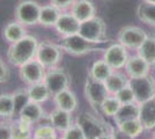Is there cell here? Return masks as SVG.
Returning <instances> with one entry per match:
<instances>
[{
  "label": "cell",
  "mask_w": 155,
  "mask_h": 139,
  "mask_svg": "<svg viewBox=\"0 0 155 139\" xmlns=\"http://www.w3.org/2000/svg\"><path fill=\"white\" fill-rule=\"evenodd\" d=\"M39 41L36 36L28 34L22 40L9 44L6 52V60L12 66L19 68L29 60L36 58Z\"/></svg>",
  "instance_id": "1"
},
{
  "label": "cell",
  "mask_w": 155,
  "mask_h": 139,
  "mask_svg": "<svg viewBox=\"0 0 155 139\" xmlns=\"http://www.w3.org/2000/svg\"><path fill=\"white\" fill-rule=\"evenodd\" d=\"M59 45L61 46L63 51L74 57H81L88 53L96 52V51H104L105 49L101 48V44L93 43L91 41L84 38L81 35L75 34L66 37H60Z\"/></svg>",
  "instance_id": "2"
},
{
  "label": "cell",
  "mask_w": 155,
  "mask_h": 139,
  "mask_svg": "<svg viewBox=\"0 0 155 139\" xmlns=\"http://www.w3.org/2000/svg\"><path fill=\"white\" fill-rule=\"evenodd\" d=\"M63 49L59 43H54L49 40L39 41L36 59L45 67L46 70L60 65L63 59Z\"/></svg>",
  "instance_id": "3"
},
{
  "label": "cell",
  "mask_w": 155,
  "mask_h": 139,
  "mask_svg": "<svg viewBox=\"0 0 155 139\" xmlns=\"http://www.w3.org/2000/svg\"><path fill=\"white\" fill-rule=\"evenodd\" d=\"M78 34L86 40L96 44H103L110 42L107 37V26L104 21L98 16H94L89 20L81 22Z\"/></svg>",
  "instance_id": "4"
},
{
  "label": "cell",
  "mask_w": 155,
  "mask_h": 139,
  "mask_svg": "<svg viewBox=\"0 0 155 139\" xmlns=\"http://www.w3.org/2000/svg\"><path fill=\"white\" fill-rule=\"evenodd\" d=\"M41 7L35 0H21L14 9V19L26 27H34L39 25Z\"/></svg>",
  "instance_id": "5"
},
{
  "label": "cell",
  "mask_w": 155,
  "mask_h": 139,
  "mask_svg": "<svg viewBox=\"0 0 155 139\" xmlns=\"http://www.w3.org/2000/svg\"><path fill=\"white\" fill-rule=\"evenodd\" d=\"M75 122L81 126L87 139L100 138L104 133L109 132L111 127L108 124H105L101 118H98L96 115H93L91 113L80 114Z\"/></svg>",
  "instance_id": "6"
},
{
  "label": "cell",
  "mask_w": 155,
  "mask_h": 139,
  "mask_svg": "<svg viewBox=\"0 0 155 139\" xmlns=\"http://www.w3.org/2000/svg\"><path fill=\"white\" fill-rule=\"evenodd\" d=\"M130 86L134 93L136 102L141 104L155 96V79L152 75L130 78Z\"/></svg>",
  "instance_id": "7"
},
{
  "label": "cell",
  "mask_w": 155,
  "mask_h": 139,
  "mask_svg": "<svg viewBox=\"0 0 155 139\" xmlns=\"http://www.w3.org/2000/svg\"><path fill=\"white\" fill-rule=\"evenodd\" d=\"M43 82L49 88L52 96L70 88L71 86V79H70L68 73L65 71V68L60 66L46 70Z\"/></svg>",
  "instance_id": "8"
},
{
  "label": "cell",
  "mask_w": 155,
  "mask_h": 139,
  "mask_svg": "<svg viewBox=\"0 0 155 139\" xmlns=\"http://www.w3.org/2000/svg\"><path fill=\"white\" fill-rule=\"evenodd\" d=\"M18 73H19L20 80L26 86H30L34 84H38V82L44 81L46 68L35 58V59L29 60L28 63L23 64L22 66H20L18 68Z\"/></svg>",
  "instance_id": "9"
},
{
  "label": "cell",
  "mask_w": 155,
  "mask_h": 139,
  "mask_svg": "<svg viewBox=\"0 0 155 139\" xmlns=\"http://www.w3.org/2000/svg\"><path fill=\"white\" fill-rule=\"evenodd\" d=\"M84 94L87 102L91 104L95 110H100L104 99L109 95L105 88V85L102 81H97L91 78H87L84 85Z\"/></svg>",
  "instance_id": "10"
},
{
  "label": "cell",
  "mask_w": 155,
  "mask_h": 139,
  "mask_svg": "<svg viewBox=\"0 0 155 139\" xmlns=\"http://www.w3.org/2000/svg\"><path fill=\"white\" fill-rule=\"evenodd\" d=\"M147 38L146 31L140 27L126 26L123 27L117 36L118 43H120L126 49H139Z\"/></svg>",
  "instance_id": "11"
},
{
  "label": "cell",
  "mask_w": 155,
  "mask_h": 139,
  "mask_svg": "<svg viewBox=\"0 0 155 139\" xmlns=\"http://www.w3.org/2000/svg\"><path fill=\"white\" fill-rule=\"evenodd\" d=\"M103 59L109 64L114 71L120 70L125 67L129 59L127 49L120 43L110 44L103 51Z\"/></svg>",
  "instance_id": "12"
},
{
  "label": "cell",
  "mask_w": 155,
  "mask_h": 139,
  "mask_svg": "<svg viewBox=\"0 0 155 139\" xmlns=\"http://www.w3.org/2000/svg\"><path fill=\"white\" fill-rule=\"evenodd\" d=\"M80 25L81 22L70 11H65L60 14L58 21L54 26V29L60 37H66V36H71L79 33Z\"/></svg>",
  "instance_id": "13"
},
{
  "label": "cell",
  "mask_w": 155,
  "mask_h": 139,
  "mask_svg": "<svg viewBox=\"0 0 155 139\" xmlns=\"http://www.w3.org/2000/svg\"><path fill=\"white\" fill-rule=\"evenodd\" d=\"M48 121L60 134L66 131L75 122L73 119V113L66 111L59 108H53L50 113H48Z\"/></svg>",
  "instance_id": "14"
},
{
  "label": "cell",
  "mask_w": 155,
  "mask_h": 139,
  "mask_svg": "<svg viewBox=\"0 0 155 139\" xmlns=\"http://www.w3.org/2000/svg\"><path fill=\"white\" fill-rule=\"evenodd\" d=\"M46 116H48V113L45 111L43 104L41 103H36V102H29L25 108L20 113V115L18 117L25 119L27 122L31 123L32 125H37L41 122L45 121Z\"/></svg>",
  "instance_id": "15"
},
{
  "label": "cell",
  "mask_w": 155,
  "mask_h": 139,
  "mask_svg": "<svg viewBox=\"0 0 155 139\" xmlns=\"http://www.w3.org/2000/svg\"><path fill=\"white\" fill-rule=\"evenodd\" d=\"M52 102H53L56 108L63 109V110L70 111V113H74L78 109V106H79L77 95L71 88H67L63 92L53 95L52 96Z\"/></svg>",
  "instance_id": "16"
},
{
  "label": "cell",
  "mask_w": 155,
  "mask_h": 139,
  "mask_svg": "<svg viewBox=\"0 0 155 139\" xmlns=\"http://www.w3.org/2000/svg\"><path fill=\"white\" fill-rule=\"evenodd\" d=\"M28 35V29L18 20H12L7 22L2 29V37L8 44H13L18 41L22 40Z\"/></svg>",
  "instance_id": "17"
},
{
  "label": "cell",
  "mask_w": 155,
  "mask_h": 139,
  "mask_svg": "<svg viewBox=\"0 0 155 139\" xmlns=\"http://www.w3.org/2000/svg\"><path fill=\"white\" fill-rule=\"evenodd\" d=\"M70 12L80 22H84L96 16V7L91 0H75Z\"/></svg>",
  "instance_id": "18"
},
{
  "label": "cell",
  "mask_w": 155,
  "mask_h": 139,
  "mask_svg": "<svg viewBox=\"0 0 155 139\" xmlns=\"http://www.w3.org/2000/svg\"><path fill=\"white\" fill-rule=\"evenodd\" d=\"M149 68H150V65L139 55L129 57L127 63L125 65V70L130 78H139V77L148 75Z\"/></svg>",
  "instance_id": "19"
},
{
  "label": "cell",
  "mask_w": 155,
  "mask_h": 139,
  "mask_svg": "<svg viewBox=\"0 0 155 139\" xmlns=\"http://www.w3.org/2000/svg\"><path fill=\"white\" fill-rule=\"evenodd\" d=\"M139 119L145 130L155 129V96L140 104Z\"/></svg>",
  "instance_id": "20"
},
{
  "label": "cell",
  "mask_w": 155,
  "mask_h": 139,
  "mask_svg": "<svg viewBox=\"0 0 155 139\" xmlns=\"http://www.w3.org/2000/svg\"><path fill=\"white\" fill-rule=\"evenodd\" d=\"M60 14H61V11L58 7L52 5L51 2L42 5L41 13H39V25L46 28H54Z\"/></svg>",
  "instance_id": "21"
},
{
  "label": "cell",
  "mask_w": 155,
  "mask_h": 139,
  "mask_svg": "<svg viewBox=\"0 0 155 139\" xmlns=\"http://www.w3.org/2000/svg\"><path fill=\"white\" fill-rule=\"evenodd\" d=\"M12 139H32L34 125L25 119L15 117L11 121Z\"/></svg>",
  "instance_id": "22"
},
{
  "label": "cell",
  "mask_w": 155,
  "mask_h": 139,
  "mask_svg": "<svg viewBox=\"0 0 155 139\" xmlns=\"http://www.w3.org/2000/svg\"><path fill=\"white\" fill-rule=\"evenodd\" d=\"M27 92L29 95V99L31 102H36V103H41L44 104L46 102H49L52 100V94L50 93L49 88L42 81L38 84H34L30 86H27Z\"/></svg>",
  "instance_id": "23"
},
{
  "label": "cell",
  "mask_w": 155,
  "mask_h": 139,
  "mask_svg": "<svg viewBox=\"0 0 155 139\" xmlns=\"http://www.w3.org/2000/svg\"><path fill=\"white\" fill-rule=\"evenodd\" d=\"M112 72H114V70L111 68V66L102 58V59H98L91 64V68L88 70V77L94 80H97V81L104 82Z\"/></svg>",
  "instance_id": "24"
},
{
  "label": "cell",
  "mask_w": 155,
  "mask_h": 139,
  "mask_svg": "<svg viewBox=\"0 0 155 139\" xmlns=\"http://www.w3.org/2000/svg\"><path fill=\"white\" fill-rule=\"evenodd\" d=\"M139 111H140V104L133 102L127 104H122L117 114L112 117L116 124H119L122 122L129 121V119L139 118Z\"/></svg>",
  "instance_id": "25"
},
{
  "label": "cell",
  "mask_w": 155,
  "mask_h": 139,
  "mask_svg": "<svg viewBox=\"0 0 155 139\" xmlns=\"http://www.w3.org/2000/svg\"><path fill=\"white\" fill-rule=\"evenodd\" d=\"M60 133L50 124V122L46 119L41 122L39 124L34 126L32 131V139H57Z\"/></svg>",
  "instance_id": "26"
},
{
  "label": "cell",
  "mask_w": 155,
  "mask_h": 139,
  "mask_svg": "<svg viewBox=\"0 0 155 139\" xmlns=\"http://www.w3.org/2000/svg\"><path fill=\"white\" fill-rule=\"evenodd\" d=\"M129 81L130 79H127V77L125 74L114 71L109 75V78L104 81V85H105V88L109 94L115 95L117 92H119L122 88L126 86L129 84Z\"/></svg>",
  "instance_id": "27"
},
{
  "label": "cell",
  "mask_w": 155,
  "mask_h": 139,
  "mask_svg": "<svg viewBox=\"0 0 155 139\" xmlns=\"http://www.w3.org/2000/svg\"><path fill=\"white\" fill-rule=\"evenodd\" d=\"M13 118H15L13 94L1 93L0 94V119L12 121Z\"/></svg>",
  "instance_id": "28"
},
{
  "label": "cell",
  "mask_w": 155,
  "mask_h": 139,
  "mask_svg": "<svg viewBox=\"0 0 155 139\" xmlns=\"http://www.w3.org/2000/svg\"><path fill=\"white\" fill-rule=\"evenodd\" d=\"M137 16L141 22L155 28V4L143 0L137 8Z\"/></svg>",
  "instance_id": "29"
},
{
  "label": "cell",
  "mask_w": 155,
  "mask_h": 139,
  "mask_svg": "<svg viewBox=\"0 0 155 139\" xmlns=\"http://www.w3.org/2000/svg\"><path fill=\"white\" fill-rule=\"evenodd\" d=\"M138 55L143 58L150 66L155 65V36H147V38L138 49Z\"/></svg>",
  "instance_id": "30"
},
{
  "label": "cell",
  "mask_w": 155,
  "mask_h": 139,
  "mask_svg": "<svg viewBox=\"0 0 155 139\" xmlns=\"http://www.w3.org/2000/svg\"><path fill=\"white\" fill-rule=\"evenodd\" d=\"M116 126L118 129H120L122 131H124L125 133H127L132 137H139L142 133V131L145 130V127L142 125V123L140 122L139 118H133V119H129V121H125V122H122L119 124H116Z\"/></svg>",
  "instance_id": "31"
},
{
  "label": "cell",
  "mask_w": 155,
  "mask_h": 139,
  "mask_svg": "<svg viewBox=\"0 0 155 139\" xmlns=\"http://www.w3.org/2000/svg\"><path fill=\"white\" fill-rule=\"evenodd\" d=\"M120 106H122V103L118 101L116 96L109 94L102 102V104L100 107V111L107 117H114L117 114V111L119 110Z\"/></svg>",
  "instance_id": "32"
},
{
  "label": "cell",
  "mask_w": 155,
  "mask_h": 139,
  "mask_svg": "<svg viewBox=\"0 0 155 139\" xmlns=\"http://www.w3.org/2000/svg\"><path fill=\"white\" fill-rule=\"evenodd\" d=\"M13 100H14V109H15V117H18L20 113L23 110V108L30 102L29 95L27 92V88H19L13 93Z\"/></svg>",
  "instance_id": "33"
},
{
  "label": "cell",
  "mask_w": 155,
  "mask_h": 139,
  "mask_svg": "<svg viewBox=\"0 0 155 139\" xmlns=\"http://www.w3.org/2000/svg\"><path fill=\"white\" fill-rule=\"evenodd\" d=\"M63 139H87L84 134V130L81 129V126L78 124L77 122H74L66 131L60 134Z\"/></svg>",
  "instance_id": "34"
},
{
  "label": "cell",
  "mask_w": 155,
  "mask_h": 139,
  "mask_svg": "<svg viewBox=\"0 0 155 139\" xmlns=\"http://www.w3.org/2000/svg\"><path fill=\"white\" fill-rule=\"evenodd\" d=\"M115 96L118 99V101H119L122 104H127V103H133V102H136L134 93L132 91L130 84H127L124 88H122L119 92H117L116 94H115Z\"/></svg>",
  "instance_id": "35"
},
{
  "label": "cell",
  "mask_w": 155,
  "mask_h": 139,
  "mask_svg": "<svg viewBox=\"0 0 155 139\" xmlns=\"http://www.w3.org/2000/svg\"><path fill=\"white\" fill-rule=\"evenodd\" d=\"M11 79V68L8 66V61L0 56V85L6 84Z\"/></svg>",
  "instance_id": "36"
},
{
  "label": "cell",
  "mask_w": 155,
  "mask_h": 139,
  "mask_svg": "<svg viewBox=\"0 0 155 139\" xmlns=\"http://www.w3.org/2000/svg\"><path fill=\"white\" fill-rule=\"evenodd\" d=\"M0 139H12L11 121L0 119Z\"/></svg>",
  "instance_id": "37"
},
{
  "label": "cell",
  "mask_w": 155,
  "mask_h": 139,
  "mask_svg": "<svg viewBox=\"0 0 155 139\" xmlns=\"http://www.w3.org/2000/svg\"><path fill=\"white\" fill-rule=\"evenodd\" d=\"M75 0H50L52 5H54L56 7H58L61 12L65 11H70L72 5L74 4Z\"/></svg>",
  "instance_id": "38"
},
{
  "label": "cell",
  "mask_w": 155,
  "mask_h": 139,
  "mask_svg": "<svg viewBox=\"0 0 155 139\" xmlns=\"http://www.w3.org/2000/svg\"><path fill=\"white\" fill-rule=\"evenodd\" d=\"M110 132L112 134V138L114 139H136L134 137H132V136H130L127 133H125L124 131H122L120 129H118V127H110Z\"/></svg>",
  "instance_id": "39"
},
{
  "label": "cell",
  "mask_w": 155,
  "mask_h": 139,
  "mask_svg": "<svg viewBox=\"0 0 155 139\" xmlns=\"http://www.w3.org/2000/svg\"><path fill=\"white\" fill-rule=\"evenodd\" d=\"M97 139H114L112 138V134H111V132H107V133H104L103 136H101L100 138H97Z\"/></svg>",
  "instance_id": "40"
},
{
  "label": "cell",
  "mask_w": 155,
  "mask_h": 139,
  "mask_svg": "<svg viewBox=\"0 0 155 139\" xmlns=\"http://www.w3.org/2000/svg\"><path fill=\"white\" fill-rule=\"evenodd\" d=\"M145 1H148V2H152V4H155V0H145Z\"/></svg>",
  "instance_id": "41"
},
{
  "label": "cell",
  "mask_w": 155,
  "mask_h": 139,
  "mask_svg": "<svg viewBox=\"0 0 155 139\" xmlns=\"http://www.w3.org/2000/svg\"><path fill=\"white\" fill-rule=\"evenodd\" d=\"M57 139H63V138H61V136H59V137H58Z\"/></svg>",
  "instance_id": "42"
},
{
  "label": "cell",
  "mask_w": 155,
  "mask_h": 139,
  "mask_svg": "<svg viewBox=\"0 0 155 139\" xmlns=\"http://www.w3.org/2000/svg\"><path fill=\"white\" fill-rule=\"evenodd\" d=\"M153 139H155V132H154V134H153Z\"/></svg>",
  "instance_id": "43"
}]
</instances>
